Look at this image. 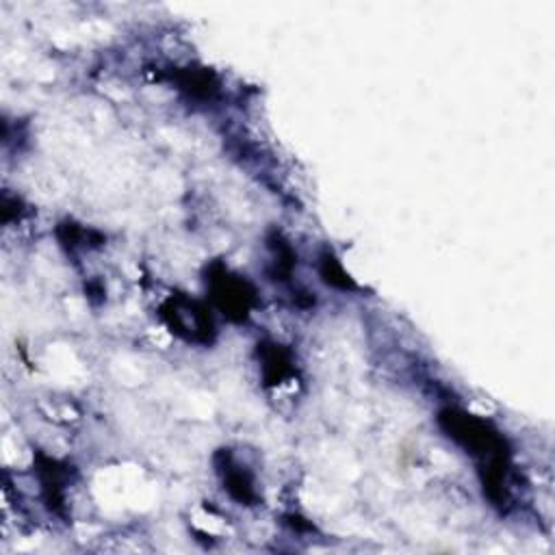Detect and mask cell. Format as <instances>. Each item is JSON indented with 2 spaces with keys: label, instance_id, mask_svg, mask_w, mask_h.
<instances>
[{
  "label": "cell",
  "instance_id": "3",
  "mask_svg": "<svg viewBox=\"0 0 555 555\" xmlns=\"http://www.w3.org/2000/svg\"><path fill=\"white\" fill-rule=\"evenodd\" d=\"M212 301L230 319H245L254 304V288L241 275L228 271L221 264H212L206 278Z\"/></svg>",
  "mask_w": 555,
  "mask_h": 555
},
{
  "label": "cell",
  "instance_id": "6",
  "mask_svg": "<svg viewBox=\"0 0 555 555\" xmlns=\"http://www.w3.org/2000/svg\"><path fill=\"white\" fill-rule=\"evenodd\" d=\"M321 275L323 280L330 284V286H336V288H343V291H353L356 284L351 282V278L345 273V269L340 267V262L330 254L325 251L321 256Z\"/></svg>",
  "mask_w": 555,
  "mask_h": 555
},
{
  "label": "cell",
  "instance_id": "2",
  "mask_svg": "<svg viewBox=\"0 0 555 555\" xmlns=\"http://www.w3.org/2000/svg\"><path fill=\"white\" fill-rule=\"evenodd\" d=\"M167 327L186 343L210 345L215 340V321L210 310L186 295H171L160 306Z\"/></svg>",
  "mask_w": 555,
  "mask_h": 555
},
{
  "label": "cell",
  "instance_id": "5",
  "mask_svg": "<svg viewBox=\"0 0 555 555\" xmlns=\"http://www.w3.org/2000/svg\"><path fill=\"white\" fill-rule=\"evenodd\" d=\"M260 347V366L267 384H280L293 373L291 356L275 343H262Z\"/></svg>",
  "mask_w": 555,
  "mask_h": 555
},
{
  "label": "cell",
  "instance_id": "1",
  "mask_svg": "<svg viewBox=\"0 0 555 555\" xmlns=\"http://www.w3.org/2000/svg\"><path fill=\"white\" fill-rule=\"evenodd\" d=\"M438 418L444 431L468 453L479 455L483 464L496 457H505V442L488 421L455 408H444Z\"/></svg>",
  "mask_w": 555,
  "mask_h": 555
},
{
  "label": "cell",
  "instance_id": "4",
  "mask_svg": "<svg viewBox=\"0 0 555 555\" xmlns=\"http://www.w3.org/2000/svg\"><path fill=\"white\" fill-rule=\"evenodd\" d=\"M217 473L223 481V488L228 490V494L232 499H236L243 505H254L258 501L254 477L225 449H221L217 453Z\"/></svg>",
  "mask_w": 555,
  "mask_h": 555
}]
</instances>
